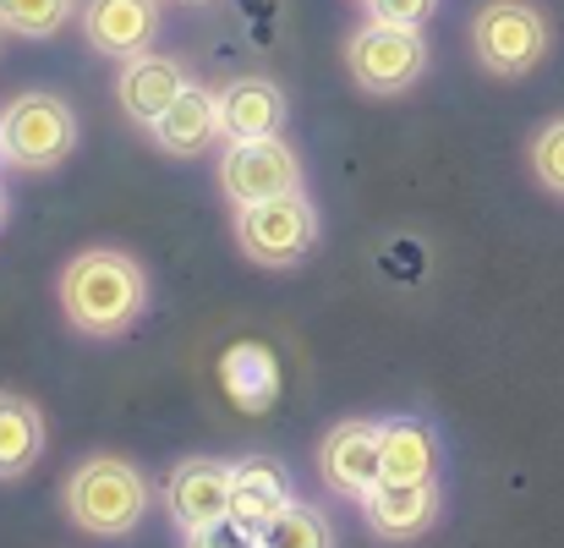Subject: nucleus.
Masks as SVG:
<instances>
[{
  "mask_svg": "<svg viewBox=\"0 0 564 548\" xmlns=\"http://www.w3.org/2000/svg\"><path fill=\"white\" fill-rule=\"evenodd\" d=\"M291 499H296V494H291V477H285L280 461H269V455L236 461V477H230V522H236V527H247L252 538H263L269 522H274Z\"/></svg>",
  "mask_w": 564,
  "mask_h": 548,
  "instance_id": "obj_15",
  "label": "nucleus"
},
{
  "mask_svg": "<svg viewBox=\"0 0 564 548\" xmlns=\"http://www.w3.org/2000/svg\"><path fill=\"white\" fill-rule=\"evenodd\" d=\"M77 17V0H0V33L11 39H55Z\"/></svg>",
  "mask_w": 564,
  "mask_h": 548,
  "instance_id": "obj_20",
  "label": "nucleus"
},
{
  "mask_svg": "<svg viewBox=\"0 0 564 548\" xmlns=\"http://www.w3.org/2000/svg\"><path fill=\"white\" fill-rule=\"evenodd\" d=\"M368 22H389V28H427L438 0H362Z\"/></svg>",
  "mask_w": 564,
  "mask_h": 548,
  "instance_id": "obj_22",
  "label": "nucleus"
},
{
  "mask_svg": "<svg viewBox=\"0 0 564 548\" xmlns=\"http://www.w3.org/2000/svg\"><path fill=\"white\" fill-rule=\"evenodd\" d=\"M214 105H219V132H225V143L285 132V116H291L285 88L269 83V77H230L225 88H214Z\"/></svg>",
  "mask_w": 564,
  "mask_h": 548,
  "instance_id": "obj_13",
  "label": "nucleus"
},
{
  "mask_svg": "<svg viewBox=\"0 0 564 548\" xmlns=\"http://www.w3.org/2000/svg\"><path fill=\"white\" fill-rule=\"evenodd\" d=\"M44 455V411L28 395L0 389V477H28Z\"/></svg>",
  "mask_w": 564,
  "mask_h": 548,
  "instance_id": "obj_17",
  "label": "nucleus"
},
{
  "mask_svg": "<svg viewBox=\"0 0 564 548\" xmlns=\"http://www.w3.org/2000/svg\"><path fill=\"white\" fill-rule=\"evenodd\" d=\"M302 176H307L302 154L285 143V132L241 138V143H225V154H219V192L230 197V208L302 192Z\"/></svg>",
  "mask_w": 564,
  "mask_h": 548,
  "instance_id": "obj_7",
  "label": "nucleus"
},
{
  "mask_svg": "<svg viewBox=\"0 0 564 548\" xmlns=\"http://www.w3.org/2000/svg\"><path fill=\"white\" fill-rule=\"evenodd\" d=\"M182 538H187L182 548H258V538H252L247 527H236L230 516H225V522H208V527H192Z\"/></svg>",
  "mask_w": 564,
  "mask_h": 548,
  "instance_id": "obj_23",
  "label": "nucleus"
},
{
  "mask_svg": "<svg viewBox=\"0 0 564 548\" xmlns=\"http://www.w3.org/2000/svg\"><path fill=\"white\" fill-rule=\"evenodd\" d=\"M258 548H335V527H329V516H324L318 505L291 499V505L269 522V533L258 538Z\"/></svg>",
  "mask_w": 564,
  "mask_h": 548,
  "instance_id": "obj_19",
  "label": "nucleus"
},
{
  "mask_svg": "<svg viewBox=\"0 0 564 548\" xmlns=\"http://www.w3.org/2000/svg\"><path fill=\"white\" fill-rule=\"evenodd\" d=\"M318 477L340 494V499H362L378 483V422H335L318 444Z\"/></svg>",
  "mask_w": 564,
  "mask_h": 548,
  "instance_id": "obj_12",
  "label": "nucleus"
},
{
  "mask_svg": "<svg viewBox=\"0 0 564 548\" xmlns=\"http://www.w3.org/2000/svg\"><path fill=\"white\" fill-rule=\"evenodd\" d=\"M433 50H427V33L422 28H389V22H362L351 39H346V72L362 94L373 99H394L405 88L422 83Z\"/></svg>",
  "mask_w": 564,
  "mask_h": 548,
  "instance_id": "obj_6",
  "label": "nucleus"
},
{
  "mask_svg": "<svg viewBox=\"0 0 564 548\" xmlns=\"http://www.w3.org/2000/svg\"><path fill=\"white\" fill-rule=\"evenodd\" d=\"M77 138H83V121L61 94L28 88V94L0 105V165L6 171L44 176V171L72 160Z\"/></svg>",
  "mask_w": 564,
  "mask_h": 548,
  "instance_id": "obj_3",
  "label": "nucleus"
},
{
  "mask_svg": "<svg viewBox=\"0 0 564 548\" xmlns=\"http://www.w3.org/2000/svg\"><path fill=\"white\" fill-rule=\"evenodd\" d=\"M149 138H154V149L160 154H171V160H197V154H208V149H219L225 143V132H219V105H214V88H203V83H187V94L149 127Z\"/></svg>",
  "mask_w": 564,
  "mask_h": 548,
  "instance_id": "obj_14",
  "label": "nucleus"
},
{
  "mask_svg": "<svg viewBox=\"0 0 564 548\" xmlns=\"http://www.w3.org/2000/svg\"><path fill=\"white\" fill-rule=\"evenodd\" d=\"M549 44H554V28H549L543 6H532V0H488L471 17V55L494 77L538 72Z\"/></svg>",
  "mask_w": 564,
  "mask_h": 548,
  "instance_id": "obj_5",
  "label": "nucleus"
},
{
  "mask_svg": "<svg viewBox=\"0 0 564 548\" xmlns=\"http://www.w3.org/2000/svg\"><path fill=\"white\" fill-rule=\"evenodd\" d=\"M6 214H11V203H6V186H0V230H6Z\"/></svg>",
  "mask_w": 564,
  "mask_h": 548,
  "instance_id": "obj_24",
  "label": "nucleus"
},
{
  "mask_svg": "<svg viewBox=\"0 0 564 548\" xmlns=\"http://www.w3.org/2000/svg\"><path fill=\"white\" fill-rule=\"evenodd\" d=\"M192 72L182 55H165V50H143L132 61H121V77H116V99L121 110L138 121V127H154L182 94H187Z\"/></svg>",
  "mask_w": 564,
  "mask_h": 548,
  "instance_id": "obj_10",
  "label": "nucleus"
},
{
  "mask_svg": "<svg viewBox=\"0 0 564 548\" xmlns=\"http://www.w3.org/2000/svg\"><path fill=\"white\" fill-rule=\"evenodd\" d=\"M438 477V439L416 417L378 422V483H427Z\"/></svg>",
  "mask_w": 564,
  "mask_h": 548,
  "instance_id": "obj_16",
  "label": "nucleus"
},
{
  "mask_svg": "<svg viewBox=\"0 0 564 548\" xmlns=\"http://www.w3.org/2000/svg\"><path fill=\"white\" fill-rule=\"evenodd\" d=\"M230 230L241 258H252L258 269H296L318 247V208L307 192H285V197L241 203Z\"/></svg>",
  "mask_w": 564,
  "mask_h": 548,
  "instance_id": "obj_4",
  "label": "nucleus"
},
{
  "mask_svg": "<svg viewBox=\"0 0 564 548\" xmlns=\"http://www.w3.org/2000/svg\"><path fill=\"white\" fill-rule=\"evenodd\" d=\"M225 389H230V400H236L241 411H263V406L274 400V389H280V373H274L269 346H258V341L230 346V352H225Z\"/></svg>",
  "mask_w": 564,
  "mask_h": 548,
  "instance_id": "obj_18",
  "label": "nucleus"
},
{
  "mask_svg": "<svg viewBox=\"0 0 564 548\" xmlns=\"http://www.w3.org/2000/svg\"><path fill=\"white\" fill-rule=\"evenodd\" d=\"M527 160H532V176H538V186H543V192H554V197H564V116L543 121V127L532 132Z\"/></svg>",
  "mask_w": 564,
  "mask_h": 548,
  "instance_id": "obj_21",
  "label": "nucleus"
},
{
  "mask_svg": "<svg viewBox=\"0 0 564 548\" xmlns=\"http://www.w3.org/2000/svg\"><path fill=\"white\" fill-rule=\"evenodd\" d=\"M160 28H165L160 0H83V39L105 61H132L154 50Z\"/></svg>",
  "mask_w": 564,
  "mask_h": 548,
  "instance_id": "obj_8",
  "label": "nucleus"
},
{
  "mask_svg": "<svg viewBox=\"0 0 564 548\" xmlns=\"http://www.w3.org/2000/svg\"><path fill=\"white\" fill-rule=\"evenodd\" d=\"M55 302H61V313H66V324L77 335L116 341V335H127L143 319V308H149V275L121 247H88V252H77L61 269Z\"/></svg>",
  "mask_w": 564,
  "mask_h": 548,
  "instance_id": "obj_1",
  "label": "nucleus"
},
{
  "mask_svg": "<svg viewBox=\"0 0 564 548\" xmlns=\"http://www.w3.org/2000/svg\"><path fill=\"white\" fill-rule=\"evenodd\" d=\"M61 505H66L77 533L127 538V533H138V522L149 511V483L121 455H88L83 466H72V477L61 488Z\"/></svg>",
  "mask_w": 564,
  "mask_h": 548,
  "instance_id": "obj_2",
  "label": "nucleus"
},
{
  "mask_svg": "<svg viewBox=\"0 0 564 548\" xmlns=\"http://www.w3.org/2000/svg\"><path fill=\"white\" fill-rule=\"evenodd\" d=\"M357 505H362V522L383 544H411V538L433 533V522L444 516V488H438V477H427V483H373Z\"/></svg>",
  "mask_w": 564,
  "mask_h": 548,
  "instance_id": "obj_9",
  "label": "nucleus"
},
{
  "mask_svg": "<svg viewBox=\"0 0 564 548\" xmlns=\"http://www.w3.org/2000/svg\"><path fill=\"white\" fill-rule=\"evenodd\" d=\"M230 477H236L230 461H214V455L182 461V466L165 477V511H171V522H176L182 533L208 527V522H225V516H230Z\"/></svg>",
  "mask_w": 564,
  "mask_h": 548,
  "instance_id": "obj_11",
  "label": "nucleus"
},
{
  "mask_svg": "<svg viewBox=\"0 0 564 548\" xmlns=\"http://www.w3.org/2000/svg\"><path fill=\"white\" fill-rule=\"evenodd\" d=\"M176 6H208V0H176Z\"/></svg>",
  "mask_w": 564,
  "mask_h": 548,
  "instance_id": "obj_25",
  "label": "nucleus"
}]
</instances>
